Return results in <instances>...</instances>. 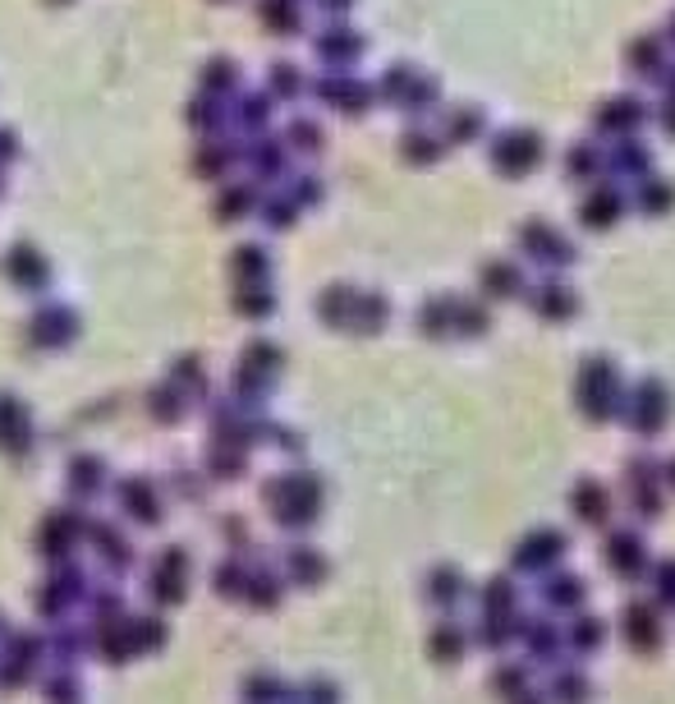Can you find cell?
Here are the masks:
<instances>
[{
	"label": "cell",
	"mask_w": 675,
	"mask_h": 704,
	"mask_svg": "<svg viewBox=\"0 0 675 704\" xmlns=\"http://www.w3.org/2000/svg\"><path fill=\"white\" fill-rule=\"evenodd\" d=\"M620 401H625V378L612 355H589L575 373V406L583 410V420L593 424H606L620 414Z\"/></svg>",
	"instance_id": "cell-1"
},
{
	"label": "cell",
	"mask_w": 675,
	"mask_h": 704,
	"mask_svg": "<svg viewBox=\"0 0 675 704\" xmlns=\"http://www.w3.org/2000/svg\"><path fill=\"white\" fill-rule=\"evenodd\" d=\"M671 387L662 378H639L635 387L625 391V401H620V420L635 429V437H643V443H652V437H662L666 424H671Z\"/></svg>",
	"instance_id": "cell-2"
},
{
	"label": "cell",
	"mask_w": 675,
	"mask_h": 704,
	"mask_svg": "<svg viewBox=\"0 0 675 704\" xmlns=\"http://www.w3.org/2000/svg\"><path fill=\"white\" fill-rule=\"evenodd\" d=\"M492 166H497L506 180H524V175L547 157V143L537 129H501L497 139H492Z\"/></svg>",
	"instance_id": "cell-3"
},
{
	"label": "cell",
	"mask_w": 675,
	"mask_h": 704,
	"mask_svg": "<svg viewBox=\"0 0 675 704\" xmlns=\"http://www.w3.org/2000/svg\"><path fill=\"white\" fill-rule=\"evenodd\" d=\"M520 249H524V258H533L537 268H570V262L579 258V249H575V239L566 235V231H556L552 222H524L520 226Z\"/></svg>",
	"instance_id": "cell-4"
},
{
	"label": "cell",
	"mask_w": 675,
	"mask_h": 704,
	"mask_svg": "<svg viewBox=\"0 0 675 704\" xmlns=\"http://www.w3.org/2000/svg\"><path fill=\"white\" fill-rule=\"evenodd\" d=\"M566 535L552 530V525H543V530H529L520 543H514V571H524V576H552V571L560 566V558H566Z\"/></svg>",
	"instance_id": "cell-5"
},
{
	"label": "cell",
	"mask_w": 675,
	"mask_h": 704,
	"mask_svg": "<svg viewBox=\"0 0 675 704\" xmlns=\"http://www.w3.org/2000/svg\"><path fill=\"white\" fill-rule=\"evenodd\" d=\"M662 466L658 460H643L635 456L625 466V493H629V507H635L643 520H658L662 516Z\"/></svg>",
	"instance_id": "cell-6"
},
{
	"label": "cell",
	"mask_w": 675,
	"mask_h": 704,
	"mask_svg": "<svg viewBox=\"0 0 675 704\" xmlns=\"http://www.w3.org/2000/svg\"><path fill=\"white\" fill-rule=\"evenodd\" d=\"M602 562L616 571L620 580H643L652 571V558H648V543L635 535V530H612L602 543Z\"/></svg>",
	"instance_id": "cell-7"
},
{
	"label": "cell",
	"mask_w": 675,
	"mask_h": 704,
	"mask_svg": "<svg viewBox=\"0 0 675 704\" xmlns=\"http://www.w3.org/2000/svg\"><path fill=\"white\" fill-rule=\"evenodd\" d=\"M312 93H318L327 106H335L341 116H364L368 106H372V83H364V79H354V74H327V79H318L312 83Z\"/></svg>",
	"instance_id": "cell-8"
},
{
	"label": "cell",
	"mask_w": 675,
	"mask_h": 704,
	"mask_svg": "<svg viewBox=\"0 0 675 704\" xmlns=\"http://www.w3.org/2000/svg\"><path fill=\"white\" fill-rule=\"evenodd\" d=\"M620 635L635 654H658L662 649V608L658 603H629L620 612Z\"/></svg>",
	"instance_id": "cell-9"
},
{
	"label": "cell",
	"mask_w": 675,
	"mask_h": 704,
	"mask_svg": "<svg viewBox=\"0 0 675 704\" xmlns=\"http://www.w3.org/2000/svg\"><path fill=\"white\" fill-rule=\"evenodd\" d=\"M529 295V309L543 318V322H566L579 314V295H575V285H566L560 277H547V281H537Z\"/></svg>",
	"instance_id": "cell-10"
},
{
	"label": "cell",
	"mask_w": 675,
	"mask_h": 704,
	"mask_svg": "<svg viewBox=\"0 0 675 704\" xmlns=\"http://www.w3.org/2000/svg\"><path fill=\"white\" fill-rule=\"evenodd\" d=\"M364 47H368V42L358 37L354 28H345V24L327 28L318 42H312V51H318V60L327 64V74H350V64L364 56Z\"/></svg>",
	"instance_id": "cell-11"
},
{
	"label": "cell",
	"mask_w": 675,
	"mask_h": 704,
	"mask_svg": "<svg viewBox=\"0 0 675 704\" xmlns=\"http://www.w3.org/2000/svg\"><path fill=\"white\" fill-rule=\"evenodd\" d=\"M648 120V112H643V102L639 97H612V102H602L597 106V134H612L616 143H625V139H635V129Z\"/></svg>",
	"instance_id": "cell-12"
},
{
	"label": "cell",
	"mask_w": 675,
	"mask_h": 704,
	"mask_svg": "<svg viewBox=\"0 0 675 704\" xmlns=\"http://www.w3.org/2000/svg\"><path fill=\"white\" fill-rule=\"evenodd\" d=\"M478 285H483V300H520L529 291L524 268L514 258H492V262H483Z\"/></svg>",
	"instance_id": "cell-13"
},
{
	"label": "cell",
	"mask_w": 675,
	"mask_h": 704,
	"mask_svg": "<svg viewBox=\"0 0 675 704\" xmlns=\"http://www.w3.org/2000/svg\"><path fill=\"white\" fill-rule=\"evenodd\" d=\"M520 645L529 654V664H560V654H566L560 631L543 618H520Z\"/></svg>",
	"instance_id": "cell-14"
},
{
	"label": "cell",
	"mask_w": 675,
	"mask_h": 704,
	"mask_svg": "<svg viewBox=\"0 0 675 704\" xmlns=\"http://www.w3.org/2000/svg\"><path fill=\"white\" fill-rule=\"evenodd\" d=\"M620 216H625V193L612 189V185H597L589 198H583V208H579L583 231H612Z\"/></svg>",
	"instance_id": "cell-15"
},
{
	"label": "cell",
	"mask_w": 675,
	"mask_h": 704,
	"mask_svg": "<svg viewBox=\"0 0 675 704\" xmlns=\"http://www.w3.org/2000/svg\"><path fill=\"white\" fill-rule=\"evenodd\" d=\"M543 603L552 612H579L589 603V580L575 576V571H552V576H543Z\"/></svg>",
	"instance_id": "cell-16"
},
{
	"label": "cell",
	"mask_w": 675,
	"mask_h": 704,
	"mask_svg": "<svg viewBox=\"0 0 675 704\" xmlns=\"http://www.w3.org/2000/svg\"><path fill=\"white\" fill-rule=\"evenodd\" d=\"M469 645H474V635H469L464 622H455V618H441L433 631H427V654H433L437 664H460V658L469 654Z\"/></svg>",
	"instance_id": "cell-17"
},
{
	"label": "cell",
	"mask_w": 675,
	"mask_h": 704,
	"mask_svg": "<svg viewBox=\"0 0 675 704\" xmlns=\"http://www.w3.org/2000/svg\"><path fill=\"white\" fill-rule=\"evenodd\" d=\"M5 277L19 285V291H47V262L33 245H14L5 254Z\"/></svg>",
	"instance_id": "cell-18"
},
{
	"label": "cell",
	"mask_w": 675,
	"mask_h": 704,
	"mask_svg": "<svg viewBox=\"0 0 675 704\" xmlns=\"http://www.w3.org/2000/svg\"><path fill=\"white\" fill-rule=\"evenodd\" d=\"M570 512L583 525H606V520H612V493H606L597 479H579L575 489H570Z\"/></svg>",
	"instance_id": "cell-19"
},
{
	"label": "cell",
	"mask_w": 675,
	"mask_h": 704,
	"mask_svg": "<svg viewBox=\"0 0 675 704\" xmlns=\"http://www.w3.org/2000/svg\"><path fill=\"white\" fill-rule=\"evenodd\" d=\"M602 641H606V626H602V618H593V612H570V626L560 631V645H566L570 654H579V658H589V654H597L602 649Z\"/></svg>",
	"instance_id": "cell-20"
},
{
	"label": "cell",
	"mask_w": 675,
	"mask_h": 704,
	"mask_svg": "<svg viewBox=\"0 0 675 704\" xmlns=\"http://www.w3.org/2000/svg\"><path fill=\"white\" fill-rule=\"evenodd\" d=\"M258 19L267 33L299 37L304 33V0H258Z\"/></svg>",
	"instance_id": "cell-21"
},
{
	"label": "cell",
	"mask_w": 675,
	"mask_h": 704,
	"mask_svg": "<svg viewBox=\"0 0 675 704\" xmlns=\"http://www.w3.org/2000/svg\"><path fill=\"white\" fill-rule=\"evenodd\" d=\"M418 332L433 337V341H446L455 337V295H433L418 304Z\"/></svg>",
	"instance_id": "cell-22"
},
{
	"label": "cell",
	"mask_w": 675,
	"mask_h": 704,
	"mask_svg": "<svg viewBox=\"0 0 675 704\" xmlns=\"http://www.w3.org/2000/svg\"><path fill=\"white\" fill-rule=\"evenodd\" d=\"M478 612L483 618H514L520 612V585L510 576H492L478 594Z\"/></svg>",
	"instance_id": "cell-23"
},
{
	"label": "cell",
	"mask_w": 675,
	"mask_h": 704,
	"mask_svg": "<svg viewBox=\"0 0 675 704\" xmlns=\"http://www.w3.org/2000/svg\"><path fill=\"white\" fill-rule=\"evenodd\" d=\"M423 594H427V599H433L437 608H455L464 594H469V580H464L460 566H437V571H427Z\"/></svg>",
	"instance_id": "cell-24"
},
{
	"label": "cell",
	"mask_w": 675,
	"mask_h": 704,
	"mask_svg": "<svg viewBox=\"0 0 675 704\" xmlns=\"http://www.w3.org/2000/svg\"><path fill=\"white\" fill-rule=\"evenodd\" d=\"M198 93L230 102V97L239 93V64H235L230 56H216V60H208V70L198 74Z\"/></svg>",
	"instance_id": "cell-25"
},
{
	"label": "cell",
	"mask_w": 675,
	"mask_h": 704,
	"mask_svg": "<svg viewBox=\"0 0 675 704\" xmlns=\"http://www.w3.org/2000/svg\"><path fill=\"white\" fill-rule=\"evenodd\" d=\"M487 134V116L483 106H455L441 125V143H478Z\"/></svg>",
	"instance_id": "cell-26"
},
{
	"label": "cell",
	"mask_w": 675,
	"mask_h": 704,
	"mask_svg": "<svg viewBox=\"0 0 675 704\" xmlns=\"http://www.w3.org/2000/svg\"><path fill=\"white\" fill-rule=\"evenodd\" d=\"M625 64H629V74H639V79H662L666 74L662 37H635L625 51Z\"/></svg>",
	"instance_id": "cell-27"
},
{
	"label": "cell",
	"mask_w": 675,
	"mask_h": 704,
	"mask_svg": "<svg viewBox=\"0 0 675 704\" xmlns=\"http://www.w3.org/2000/svg\"><path fill=\"white\" fill-rule=\"evenodd\" d=\"M543 695H547V704H589L593 700V681H589V672H579V668H560Z\"/></svg>",
	"instance_id": "cell-28"
},
{
	"label": "cell",
	"mask_w": 675,
	"mask_h": 704,
	"mask_svg": "<svg viewBox=\"0 0 675 704\" xmlns=\"http://www.w3.org/2000/svg\"><path fill=\"white\" fill-rule=\"evenodd\" d=\"M635 208L643 216H666L675 208V185L662 180V175H643L639 189H635Z\"/></svg>",
	"instance_id": "cell-29"
},
{
	"label": "cell",
	"mask_w": 675,
	"mask_h": 704,
	"mask_svg": "<svg viewBox=\"0 0 675 704\" xmlns=\"http://www.w3.org/2000/svg\"><path fill=\"white\" fill-rule=\"evenodd\" d=\"M391 318V304L387 295H377V291H358L354 295V314H350V327H358V332H381Z\"/></svg>",
	"instance_id": "cell-30"
},
{
	"label": "cell",
	"mask_w": 675,
	"mask_h": 704,
	"mask_svg": "<svg viewBox=\"0 0 675 704\" xmlns=\"http://www.w3.org/2000/svg\"><path fill=\"white\" fill-rule=\"evenodd\" d=\"M469 635H474L483 649L501 654L510 641H520V612H514V618H478V631H469Z\"/></svg>",
	"instance_id": "cell-31"
},
{
	"label": "cell",
	"mask_w": 675,
	"mask_h": 704,
	"mask_svg": "<svg viewBox=\"0 0 675 704\" xmlns=\"http://www.w3.org/2000/svg\"><path fill=\"white\" fill-rule=\"evenodd\" d=\"M304 87H308V83H304V74H299V64H295V60H276L272 74H267V87H262V93L272 97V102H295Z\"/></svg>",
	"instance_id": "cell-32"
},
{
	"label": "cell",
	"mask_w": 675,
	"mask_h": 704,
	"mask_svg": "<svg viewBox=\"0 0 675 704\" xmlns=\"http://www.w3.org/2000/svg\"><path fill=\"white\" fill-rule=\"evenodd\" d=\"M230 268H235L239 285H262V281H267V272H272V258H267V249H262V245H239V249H235V258H230Z\"/></svg>",
	"instance_id": "cell-33"
},
{
	"label": "cell",
	"mask_w": 675,
	"mask_h": 704,
	"mask_svg": "<svg viewBox=\"0 0 675 704\" xmlns=\"http://www.w3.org/2000/svg\"><path fill=\"white\" fill-rule=\"evenodd\" d=\"M441 102V83L433 74H414L410 87H404V97H400V112H410V116H427L433 106Z\"/></svg>",
	"instance_id": "cell-34"
},
{
	"label": "cell",
	"mask_w": 675,
	"mask_h": 704,
	"mask_svg": "<svg viewBox=\"0 0 675 704\" xmlns=\"http://www.w3.org/2000/svg\"><path fill=\"white\" fill-rule=\"evenodd\" d=\"M602 175H606V157L593 143H579V148L566 152V180L570 185L575 180H602Z\"/></svg>",
	"instance_id": "cell-35"
},
{
	"label": "cell",
	"mask_w": 675,
	"mask_h": 704,
	"mask_svg": "<svg viewBox=\"0 0 675 704\" xmlns=\"http://www.w3.org/2000/svg\"><path fill=\"white\" fill-rule=\"evenodd\" d=\"M446 152L441 134H427V129H410V134L400 139V157L404 162H414V166H433L437 157Z\"/></svg>",
	"instance_id": "cell-36"
},
{
	"label": "cell",
	"mask_w": 675,
	"mask_h": 704,
	"mask_svg": "<svg viewBox=\"0 0 675 704\" xmlns=\"http://www.w3.org/2000/svg\"><path fill=\"white\" fill-rule=\"evenodd\" d=\"M354 285H327L322 291V300H318V314L331 322V327H350V314H354Z\"/></svg>",
	"instance_id": "cell-37"
},
{
	"label": "cell",
	"mask_w": 675,
	"mask_h": 704,
	"mask_svg": "<svg viewBox=\"0 0 675 704\" xmlns=\"http://www.w3.org/2000/svg\"><path fill=\"white\" fill-rule=\"evenodd\" d=\"M235 162H239V148L225 143V139H208V143H202V152H198V171L208 175V180H221V175L230 171Z\"/></svg>",
	"instance_id": "cell-38"
},
{
	"label": "cell",
	"mask_w": 675,
	"mask_h": 704,
	"mask_svg": "<svg viewBox=\"0 0 675 704\" xmlns=\"http://www.w3.org/2000/svg\"><path fill=\"white\" fill-rule=\"evenodd\" d=\"M606 166L643 180V175H652V152L643 143H635V139H625V143H616V152H612V162H606Z\"/></svg>",
	"instance_id": "cell-39"
},
{
	"label": "cell",
	"mask_w": 675,
	"mask_h": 704,
	"mask_svg": "<svg viewBox=\"0 0 675 704\" xmlns=\"http://www.w3.org/2000/svg\"><path fill=\"white\" fill-rule=\"evenodd\" d=\"M225 116H230V102H221V97L198 93L189 102V125H198L202 134H216V125H225Z\"/></svg>",
	"instance_id": "cell-40"
},
{
	"label": "cell",
	"mask_w": 675,
	"mask_h": 704,
	"mask_svg": "<svg viewBox=\"0 0 675 704\" xmlns=\"http://www.w3.org/2000/svg\"><path fill=\"white\" fill-rule=\"evenodd\" d=\"M272 97L267 93H244L239 102H235V120L249 129V134H258V129H267V120H272Z\"/></svg>",
	"instance_id": "cell-41"
},
{
	"label": "cell",
	"mask_w": 675,
	"mask_h": 704,
	"mask_svg": "<svg viewBox=\"0 0 675 704\" xmlns=\"http://www.w3.org/2000/svg\"><path fill=\"white\" fill-rule=\"evenodd\" d=\"M492 327V314L483 300H460L455 295V337H483Z\"/></svg>",
	"instance_id": "cell-42"
},
{
	"label": "cell",
	"mask_w": 675,
	"mask_h": 704,
	"mask_svg": "<svg viewBox=\"0 0 675 704\" xmlns=\"http://www.w3.org/2000/svg\"><path fill=\"white\" fill-rule=\"evenodd\" d=\"M33 322H37L33 337L47 341V345H60V341L74 337V314H70V309H47V314H37Z\"/></svg>",
	"instance_id": "cell-43"
},
{
	"label": "cell",
	"mask_w": 675,
	"mask_h": 704,
	"mask_svg": "<svg viewBox=\"0 0 675 704\" xmlns=\"http://www.w3.org/2000/svg\"><path fill=\"white\" fill-rule=\"evenodd\" d=\"M249 162L258 171V180H276V175L285 171V148L276 139H262V143L249 148Z\"/></svg>",
	"instance_id": "cell-44"
},
{
	"label": "cell",
	"mask_w": 675,
	"mask_h": 704,
	"mask_svg": "<svg viewBox=\"0 0 675 704\" xmlns=\"http://www.w3.org/2000/svg\"><path fill=\"white\" fill-rule=\"evenodd\" d=\"M533 687V677H529V664H501L497 672H492V691H497V700H514L520 691Z\"/></svg>",
	"instance_id": "cell-45"
},
{
	"label": "cell",
	"mask_w": 675,
	"mask_h": 704,
	"mask_svg": "<svg viewBox=\"0 0 675 704\" xmlns=\"http://www.w3.org/2000/svg\"><path fill=\"white\" fill-rule=\"evenodd\" d=\"M648 580H652V594H658V608H671L675 612V558L652 562Z\"/></svg>",
	"instance_id": "cell-46"
},
{
	"label": "cell",
	"mask_w": 675,
	"mask_h": 704,
	"mask_svg": "<svg viewBox=\"0 0 675 704\" xmlns=\"http://www.w3.org/2000/svg\"><path fill=\"white\" fill-rule=\"evenodd\" d=\"M258 203V198H253V189L249 185H230V189H225L221 193V222H239V216H249V208Z\"/></svg>",
	"instance_id": "cell-47"
},
{
	"label": "cell",
	"mask_w": 675,
	"mask_h": 704,
	"mask_svg": "<svg viewBox=\"0 0 675 704\" xmlns=\"http://www.w3.org/2000/svg\"><path fill=\"white\" fill-rule=\"evenodd\" d=\"M285 143L295 152H322V125L318 120H289Z\"/></svg>",
	"instance_id": "cell-48"
},
{
	"label": "cell",
	"mask_w": 675,
	"mask_h": 704,
	"mask_svg": "<svg viewBox=\"0 0 675 704\" xmlns=\"http://www.w3.org/2000/svg\"><path fill=\"white\" fill-rule=\"evenodd\" d=\"M289 576L299 585H318L327 576V562L318 553H308V548H299V553H289Z\"/></svg>",
	"instance_id": "cell-49"
},
{
	"label": "cell",
	"mask_w": 675,
	"mask_h": 704,
	"mask_svg": "<svg viewBox=\"0 0 675 704\" xmlns=\"http://www.w3.org/2000/svg\"><path fill=\"white\" fill-rule=\"evenodd\" d=\"M262 216H267V226L285 231V226H295L299 203H295V198H289V193H276V198H267V203H262Z\"/></svg>",
	"instance_id": "cell-50"
},
{
	"label": "cell",
	"mask_w": 675,
	"mask_h": 704,
	"mask_svg": "<svg viewBox=\"0 0 675 704\" xmlns=\"http://www.w3.org/2000/svg\"><path fill=\"white\" fill-rule=\"evenodd\" d=\"M235 309H239V314H249V318H267V314H272V295H267L262 285H239Z\"/></svg>",
	"instance_id": "cell-51"
},
{
	"label": "cell",
	"mask_w": 675,
	"mask_h": 704,
	"mask_svg": "<svg viewBox=\"0 0 675 704\" xmlns=\"http://www.w3.org/2000/svg\"><path fill=\"white\" fill-rule=\"evenodd\" d=\"M308 704H341V695H335L331 681H308V691H304Z\"/></svg>",
	"instance_id": "cell-52"
},
{
	"label": "cell",
	"mask_w": 675,
	"mask_h": 704,
	"mask_svg": "<svg viewBox=\"0 0 675 704\" xmlns=\"http://www.w3.org/2000/svg\"><path fill=\"white\" fill-rule=\"evenodd\" d=\"M506 704H547V695L537 691V687H529V691H520V695H514V700H506Z\"/></svg>",
	"instance_id": "cell-53"
},
{
	"label": "cell",
	"mask_w": 675,
	"mask_h": 704,
	"mask_svg": "<svg viewBox=\"0 0 675 704\" xmlns=\"http://www.w3.org/2000/svg\"><path fill=\"white\" fill-rule=\"evenodd\" d=\"M354 5V0H318V10H327V14H345Z\"/></svg>",
	"instance_id": "cell-54"
},
{
	"label": "cell",
	"mask_w": 675,
	"mask_h": 704,
	"mask_svg": "<svg viewBox=\"0 0 675 704\" xmlns=\"http://www.w3.org/2000/svg\"><path fill=\"white\" fill-rule=\"evenodd\" d=\"M662 129L675 139V102H666V106H662Z\"/></svg>",
	"instance_id": "cell-55"
},
{
	"label": "cell",
	"mask_w": 675,
	"mask_h": 704,
	"mask_svg": "<svg viewBox=\"0 0 675 704\" xmlns=\"http://www.w3.org/2000/svg\"><path fill=\"white\" fill-rule=\"evenodd\" d=\"M662 479H666L671 489H675V460H671V466H662Z\"/></svg>",
	"instance_id": "cell-56"
},
{
	"label": "cell",
	"mask_w": 675,
	"mask_h": 704,
	"mask_svg": "<svg viewBox=\"0 0 675 704\" xmlns=\"http://www.w3.org/2000/svg\"><path fill=\"white\" fill-rule=\"evenodd\" d=\"M666 42H675V14H671V24H666Z\"/></svg>",
	"instance_id": "cell-57"
},
{
	"label": "cell",
	"mask_w": 675,
	"mask_h": 704,
	"mask_svg": "<svg viewBox=\"0 0 675 704\" xmlns=\"http://www.w3.org/2000/svg\"><path fill=\"white\" fill-rule=\"evenodd\" d=\"M47 5H70V0H47Z\"/></svg>",
	"instance_id": "cell-58"
},
{
	"label": "cell",
	"mask_w": 675,
	"mask_h": 704,
	"mask_svg": "<svg viewBox=\"0 0 675 704\" xmlns=\"http://www.w3.org/2000/svg\"><path fill=\"white\" fill-rule=\"evenodd\" d=\"M212 5H225V0H212Z\"/></svg>",
	"instance_id": "cell-59"
}]
</instances>
